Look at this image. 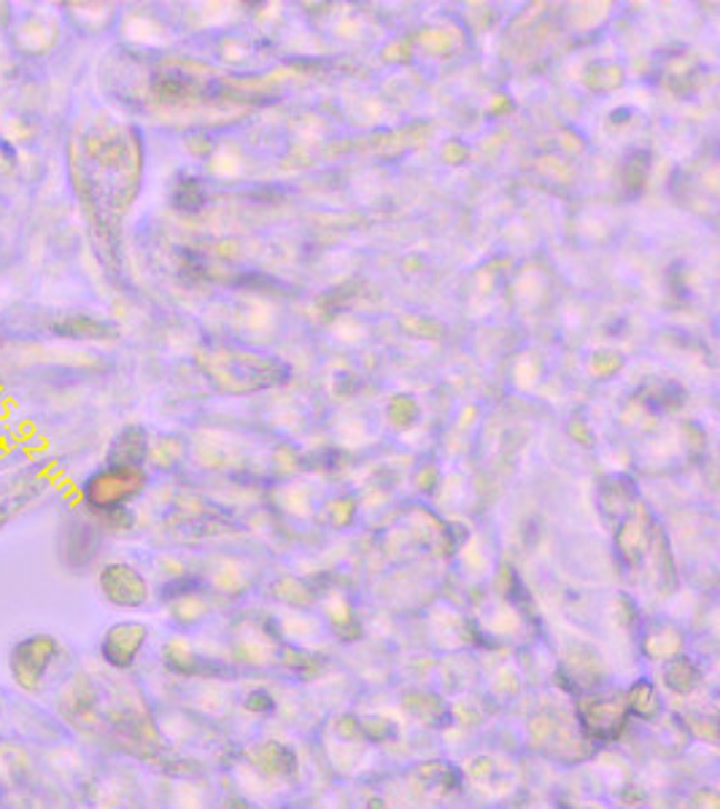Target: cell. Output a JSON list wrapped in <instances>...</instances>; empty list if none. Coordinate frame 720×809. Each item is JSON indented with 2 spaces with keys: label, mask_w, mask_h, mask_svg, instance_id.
I'll list each match as a JSON object with an SVG mask.
<instances>
[{
  "label": "cell",
  "mask_w": 720,
  "mask_h": 809,
  "mask_svg": "<svg viewBox=\"0 0 720 809\" xmlns=\"http://www.w3.org/2000/svg\"><path fill=\"white\" fill-rule=\"evenodd\" d=\"M57 656H60V642L49 635H33L17 642L9 661L17 686L28 693H41Z\"/></svg>",
  "instance_id": "cell-1"
},
{
  "label": "cell",
  "mask_w": 720,
  "mask_h": 809,
  "mask_svg": "<svg viewBox=\"0 0 720 809\" xmlns=\"http://www.w3.org/2000/svg\"><path fill=\"white\" fill-rule=\"evenodd\" d=\"M143 486L141 467L106 465L84 480V499L94 510H119Z\"/></svg>",
  "instance_id": "cell-2"
},
{
  "label": "cell",
  "mask_w": 720,
  "mask_h": 809,
  "mask_svg": "<svg viewBox=\"0 0 720 809\" xmlns=\"http://www.w3.org/2000/svg\"><path fill=\"white\" fill-rule=\"evenodd\" d=\"M100 589H103L109 602L119 607H138L147 602L149 597L147 580L128 565L106 567V570L100 572Z\"/></svg>",
  "instance_id": "cell-3"
},
{
  "label": "cell",
  "mask_w": 720,
  "mask_h": 809,
  "mask_svg": "<svg viewBox=\"0 0 720 809\" xmlns=\"http://www.w3.org/2000/svg\"><path fill=\"white\" fill-rule=\"evenodd\" d=\"M143 642H147V626L141 623H119L106 631L103 640V659L111 667H130L136 656L141 653Z\"/></svg>",
  "instance_id": "cell-4"
},
{
  "label": "cell",
  "mask_w": 720,
  "mask_h": 809,
  "mask_svg": "<svg viewBox=\"0 0 720 809\" xmlns=\"http://www.w3.org/2000/svg\"><path fill=\"white\" fill-rule=\"evenodd\" d=\"M580 720H583V726L589 729V735L599 739H610L623 729L627 710H623L621 701L616 699H589L580 705Z\"/></svg>",
  "instance_id": "cell-5"
},
{
  "label": "cell",
  "mask_w": 720,
  "mask_h": 809,
  "mask_svg": "<svg viewBox=\"0 0 720 809\" xmlns=\"http://www.w3.org/2000/svg\"><path fill=\"white\" fill-rule=\"evenodd\" d=\"M143 453H147V440H143V429H124L117 440H113L109 465H124V467H141Z\"/></svg>",
  "instance_id": "cell-6"
},
{
  "label": "cell",
  "mask_w": 720,
  "mask_h": 809,
  "mask_svg": "<svg viewBox=\"0 0 720 809\" xmlns=\"http://www.w3.org/2000/svg\"><path fill=\"white\" fill-rule=\"evenodd\" d=\"M52 330L62 338H106V327L98 321L84 319V316H68L60 324H52Z\"/></svg>",
  "instance_id": "cell-7"
},
{
  "label": "cell",
  "mask_w": 720,
  "mask_h": 809,
  "mask_svg": "<svg viewBox=\"0 0 720 809\" xmlns=\"http://www.w3.org/2000/svg\"><path fill=\"white\" fill-rule=\"evenodd\" d=\"M92 548H94L92 546V527L76 521L66 529V546H62V556H66L68 565L73 567L76 553H81V551H90V556H94Z\"/></svg>",
  "instance_id": "cell-8"
},
{
  "label": "cell",
  "mask_w": 720,
  "mask_h": 809,
  "mask_svg": "<svg viewBox=\"0 0 720 809\" xmlns=\"http://www.w3.org/2000/svg\"><path fill=\"white\" fill-rule=\"evenodd\" d=\"M667 682L674 688V691L688 693L693 686H697V667H693L691 661L678 659L667 669Z\"/></svg>",
  "instance_id": "cell-9"
},
{
  "label": "cell",
  "mask_w": 720,
  "mask_h": 809,
  "mask_svg": "<svg viewBox=\"0 0 720 809\" xmlns=\"http://www.w3.org/2000/svg\"><path fill=\"white\" fill-rule=\"evenodd\" d=\"M631 710L640 712V716H653L656 712V693L650 688V682H640V686L631 688Z\"/></svg>",
  "instance_id": "cell-10"
},
{
  "label": "cell",
  "mask_w": 720,
  "mask_h": 809,
  "mask_svg": "<svg viewBox=\"0 0 720 809\" xmlns=\"http://www.w3.org/2000/svg\"><path fill=\"white\" fill-rule=\"evenodd\" d=\"M0 346H3V332H0Z\"/></svg>",
  "instance_id": "cell-11"
}]
</instances>
